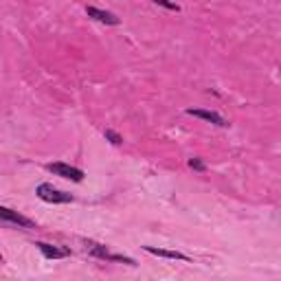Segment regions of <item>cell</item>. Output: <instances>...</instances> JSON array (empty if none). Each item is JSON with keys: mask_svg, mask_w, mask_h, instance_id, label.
<instances>
[{"mask_svg": "<svg viewBox=\"0 0 281 281\" xmlns=\"http://www.w3.org/2000/svg\"><path fill=\"white\" fill-rule=\"evenodd\" d=\"M35 194H38L40 200H44V202H51V204L73 202V196H71V194H66V191H60V189H55L53 184H49V182H42V184H38Z\"/></svg>", "mask_w": 281, "mask_h": 281, "instance_id": "6da1fadb", "label": "cell"}, {"mask_svg": "<svg viewBox=\"0 0 281 281\" xmlns=\"http://www.w3.org/2000/svg\"><path fill=\"white\" fill-rule=\"evenodd\" d=\"M49 172H53L55 176H62V178H68L73 182H81L84 180V172L73 165H66V162H49L46 165Z\"/></svg>", "mask_w": 281, "mask_h": 281, "instance_id": "7a4b0ae2", "label": "cell"}, {"mask_svg": "<svg viewBox=\"0 0 281 281\" xmlns=\"http://www.w3.org/2000/svg\"><path fill=\"white\" fill-rule=\"evenodd\" d=\"M0 220H3V222H9V224H16V226H22V228H35L33 220L25 218L22 213L13 211V209H7V206H0Z\"/></svg>", "mask_w": 281, "mask_h": 281, "instance_id": "3957f363", "label": "cell"}, {"mask_svg": "<svg viewBox=\"0 0 281 281\" xmlns=\"http://www.w3.org/2000/svg\"><path fill=\"white\" fill-rule=\"evenodd\" d=\"M187 114L198 116V119H204V121H209V123H213V125H218V128H228V121H226V119H222V116H220L218 112H213V110L189 108V110H187Z\"/></svg>", "mask_w": 281, "mask_h": 281, "instance_id": "277c9868", "label": "cell"}, {"mask_svg": "<svg viewBox=\"0 0 281 281\" xmlns=\"http://www.w3.org/2000/svg\"><path fill=\"white\" fill-rule=\"evenodd\" d=\"M35 246H38V250L46 257V260H64V257L71 255V250L57 248V246H53V244H46V242H35Z\"/></svg>", "mask_w": 281, "mask_h": 281, "instance_id": "5b68a950", "label": "cell"}, {"mask_svg": "<svg viewBox=\"0 0 281 281\" xmlns=\"http://www.w3.org/2000/svg\"><path fill=\"white\" fill-rule=\"evenodd\" d=\"M86 13L90 18H95V20H99V22H103V25H112V27H116L119 25V18L114 16V13H110V11H103V9H97V7H86Z\"/></svg>", "mask_w": 281, "mask_h": 281, "instance_id": "8992f818", "label": "cell"}, {"mask_svg": "<svg viewBox=\"0 0 281 281\" xmlns=\"http://www.w3.org/2000/svg\"><path fill=\"white\" fill-rule=\"evenodd\" d=\"M147 253L156 255V257H165V260H180V262H191L184 253H178V250H165V248H154V246H143Z\"/></svg>", "mask_w": 281, "mask_h": 281, "instance_id": "52a82bcc", "label": "cell"}, {"mask_svg": "<svg viewBox=\"0 0 281 281\" xmlns=\"http://www.w3.org/2000/svg\"><path fill=\"white\" fill-rule=\"evenodd\" d=\"M103 136H106V138H108L112 145H121V143H123V138H121L119 134H116L114 130H106V132H103Z\"/></svg>", "mask_w": 281, "mask_h": 281, "instance_id": "ba28073f", "label": "cell"}, {"mask_svg": "<svg viewBox=\"0 0 281 281\" xmlns=\"http://www.w3.org/2000/svg\"><path fill=\"white\" fill-rule=\"evenodd\" d=\"M154 5H160V7H165V9L169 11H180V7L176 5V3H169V0H152Z\"/></svg>", "mask_w": 281, "mask_h": 281, "instance_id": "9c48e42d", "label": "cell"}, {"mask_svg": "<svg viewBox=\"0 0 281 281\" xmlns=\"http://www.w3.org/2000/svg\"><path fill=\"white\" fill-rule=\"evenodd\" d=\"M189 167L196 169V172H204V162L200 158H189Z\"/></svg>", "mask_w": 281, "mask_h": 281, "instance_id": "30bf717a", "label": "cell"}, {"mask_svg": "<svg viewBox=\"0 0 281 281\" xmlns=\"http://www.w3.org/2000/svg\"><path fill=\"white\" fill-rule=\"evenodd\" d=\"M0 262H3V255H0Z\"/></svg>", "mask_w": 281, "mask_h": 281, "instance_id": "8fae6325", "label": "cell"}]
</instances>
